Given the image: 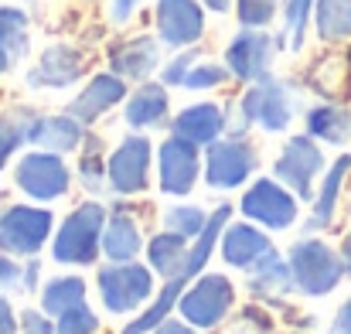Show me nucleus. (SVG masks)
Masks as SVG:
<instances>
[{
  "instance_id": "9",
  "label": "nucleus",
  "mask_w": 351,
  "mask_h": 334,
  "mask_svg": "<svg viewBox=\"0 0 351 334\" xmlns=\"http://www.w3.org/2000/svg\"><path fill=\"white\" fill-rule=\"evenodd\" d=\"M154 143L143 133H126L113 147V154L106 157V178H110V191L119 198H133L143 195L150 188V167H154Z\"/></svg>"
},
{
  "instance_id": "29",
  "label": "nucleus",
  "mask_w": 351,
  "mask_h": 334,
  "mask_svg": "<svg viewBox=\"0 0 351 334\" xmlns=\"http://www.w3.org/2000/svg\"><path fill=\"white\" fill-rule=\"evenodd\" d=\"M188 256H191V239H184V235L171 232V228L157 232V235L147 242V266H150L157 276H164V280L178 276V273L184 270Z\"/></svg>"
},
{
  "instance_id": "22",
  "label": "nucleus",
  "mask_w": 351,
  "mask_h": 334,
  "mask_svg": "<svg viewBox=\"0 0 351 334\" xmlns=\"http://www.w3.org/2000/svg\"><path fill=\"white\" fill-rule=\"evenodd\" d=\"M167 112H171V96H167V86L164 82H140L126 103H123V119L130 130H157L167 123Z\"/></svg>"
},
{
  "instance_id": "42",
  "label": "nucleus",
  "mask_w": 351,
  "mask_h": 334,
  "mask_svg": "<svg viewBox=\"0 0 351 334\" xmlns=\"http://www.w3.org/2000/svg\"><path fill=\"white\" fill-rule=\"evenodd\" d=\"M17 331H21V318L14 314L10 300L0 294V334H17Z\"/></svg>"
},
{
  "instance_id": "34",
  "label": "nucleus",
  "mask_w": 351,
  "mask_h": 334,
  "mask_svg": "<svg viewBox=\"0 0 351 334\" xmlns=\"http://www.w3.org/2000/svg\"><path fill=\"white\" fill-rule=\"evenodd\" d=\"M38 112L27 106H14V110L0 112V171L10 164V157L27 143V130L34 123Z\"/></svg>"
},
{
  "instance_id": "12",
  "label": "nucleus",
  "mask_w": 351,
  "mask_h": 334,
  "mask_svg": "<svg viewBox=\"0 0 351 334\" xmlns=\"http://www.w3.org/2000/svg\"><path fill=\"white\" fill-rule=\"evenodd\" d=\"M239 212H242V219L263 225V228L283 232V228H290V225L297 222V215H300V198H297L287 184H280L276 178H256V181L249 184V191L242 195Z\"/></svg>"
},
{
  "instance_id": "4",
  "label": "nucleus",
  "mask_w": 351,
  "mask_h": 334,
  "mask_svg": "<svg viewBox=\"0 0 351 334\" xmlns=\"http://www.w3.org/2000/svg\"><path fill=\"white\" fill-rule=\"evenodd\" d=\"M239 110L249 119V126H259L263 133H287L300 110V93L293 82L266 75L242 93Z\"/></svg>"
},
{
  "instance_id": "14",
  "label": "nucleus",
  "mask_w": 351,
  "mask_h": 334,
  "mask_svg": "<svg viewBox=\"0 0 351 334\" xmlns=\"http://www.w3.org/2000/svg\"><path fill=\"white\" fill-rule=\"evenodd\" d=\"M276 51H280V45L266 27H242L226 48V65H229L232 79L252 86V82L273 75Z\"/></svg>"
},
{
  "instance_id": "7",
  "label": "nucleus",
  "mask_w": 351,
  "mask_h": 334,
  "mask_svg": "<svg viewBox=\"0 0 351 334\" xmlns=\"http://www.w3.org/2000/svg\"><path fill=\"white\" fill-rule=\"evenodd\" d=\"M235 307V283L226 273H202L198 280L188 283V290L178 300V314L198 328V331H215Z\"/></svg>"
},
{
  "instance_id": "28",
  "label": "nucleus",
  "mask_w": 351,
  "mask_h": 334,
  "mask_svg": "<svg viewBox=\"0 0 351 334\" xmlns=\"http://www.w3.org/2000/svg\"><path fill=\"white\" fill-rule=\"evenodd\" d=\"M27 14L21 7L0 3V75L14 72L21 58L27 55Z\"/></svg>"
},
{
  "instance_id": "38",
  "label": "nucleus",
  "mask_w": 351,
  "mask_h": 334,
  "mask_svg": "<svg viewBox=\"0 0 351 334\" xmlns=\"http://www.w3.org/2000/svg\"><path fill=\"white\" fill-rule=\"evenodd\" d=\"M283 0H235V17L242 27H269Z\"/></svg>"
},
{
  "instance_id": "11",
  "label": "nucleus",
  "mask_w": 351,
  "mask_h": 334,
  "mask_svg": "<svg viewBox=\"0 0 351 334\" xmlns=\"http://www.w3.org/2000/svg\"><path fill=\"white\" fill-rule=\"evenodd\" d=\"M259 167L256 147L245 136H219L205 147V184L212 191L242 188Z\"/></svg>"
},
{
  "instance_id": "27",
  "label": "nucleus",
  "mask_w": 351,
  "mask_h": 334,
  "mask_svg": "<svg viewBox=\"0 0 351 334\" xmlns=\"http://www.w3.org/2000/svg\"><path fill=\"white\" fill-rule=\"evenodd\" d=\"M304 126L314 140L321 143H335V147H345L351 140V110L345 103H317L304 112Z\"/></svg>"
},
{
  "instance_id": "26",
  "label": "nucleus",
  "mask_w": 351,
  "mask_h": 334,
  "mask_svg": "<svg viewBox=\"0 0 351 334\" xmlns=\"http://www.w3.org/2000/svg\"><path fill=\"white\" fill-rule=\"evenodd\" d=\"M249 280V294H256L259 300H283L287 294H297L293 290V276H290V266H287V256L280 249H273L266 259H259L256 270L245 273Z\"/></svg>"
},
{
  "instance_id": "1",
  "label": "nucleus",
  "mask_w": 351,
  "mask_h": 334,
  "mask_svg": "<svg viewBox=\"0 0 351 334\" xmlns=\"http://www.w3.org/2000/svg\"><path fill=\"white\" fill-rule=\"evenodd\" d=\"M229 222H232V205H222V208H215V212L208 215L205 232H202L198 239H191V256H188L184 270H181L178 276L164 280V287L154 294V300L140 311L136 321H130V324L123 328V334H150L160 321L171 318V311L178 307V300H181V294L188 290V283L205 273V266H208V259H212V252H215V246H219V239H222V228Z\"/></svg>"
},
{
  "instance_id": "24",
  "label": "nucleus",
  "mask_w": 351,
  "mask_h": 334,
  "mask_svg": "<svg viewBox=\"0 0 351 334\" xmlns=\"http://www.w3.org/2000/svg\"><path fill=\"white\" fill-rule=\"evenodd\" d=\"M307 86L328 103H345L351 96V51L321 55L307 72Z\"/></svg>"
},
{
  "instance_id": "10",
  "label": "nucleus",
  "mask_w": 351,
  "mask_h": 334,
  "mask_svg": "<svg viewBox=\"0 0 351 334\" xmlns=\"http://www.w3.org/2000/svg\"><path fill=\"white\" fill-rule=\"evenodd\" d=\"M51 228L55 215L45 205H7L0 212V249L31 259L51 242Z\"/></svg>"
},
{
  "instance_id": "46",
  "label": "nucleus",
  "mask_w": 351,
  "mask_h": 334,
  "mask_svg": "<svg viewBox=\"0 0 351 334\" xmlns=\"http://www.w3.org/2000/svg\"><path fill=\"white\" fill-rule=\"evenodd\" d=\"M150 334H202V331H198V328H191L184 318H181V321L167 318V321H160V324H157V328H154Z\"/></svg>"
},
{
  "instance_id": "37",
  "label": "nucleus",
  "mask_w": 351,
  "mask_h": 334,
  "mask_svg": "<svg viewBox=\"0 0 351 334\" xmlns=\"http://www.w3.org/2000/svg\"><path fill=\"white\" fill-rule=\"evenodd\" d=\"M55 334H99V314L89 304H75L55 318Z\"/></svg>"
},
{
  "instance_id": "47",
  "label": "nucleus",
  "mask_w": 351,
  "mask_h": 334,
  "mask_svg": "<svg viewBox=\"0 0 351 334\" xmlns=\"http://www.w3.org/2000/svg\"><path fill=\"white\" fill-rule=\"evenodd\" d=\"M341 263H345V276H351V195H348V232L341 239Z\"/></svg>"
},
{
  "instance_id": "32",
  "label": "nucleus",
  "mask_w": 351,
  "mask_h": 334,
  "mask_svg": "<svg viewBox=\"0 0 351 334\" xmlns=\"http://www.w3.org/2000/svg\"><path fill=\"white\" fill-rule=\"evenodd\" d=\"M75 304H86V280L82 276L65 273V276H51L41 287V311L45 314L58 318V314H65Z\"/></svg>"
},
{
  "instance_id": "44",
  "label": "nucleus",
  "mask_w": 351,
  "mask_h": 334,
  "mask_svg": "<svg viewBox=\"0 0 351 334\" xmlns=\"http://www.w3.org/2000/svg\"><path fill=\"white\" fill-rule=\"evenodd\" d=\"M38 280H41V263H38V256H31V263H24L21 290H24V294H34V290H38Z\"/></svg>"
},
{
  "instance_id": "25",
  "label": "nucleus",
  "mask_w": 351,
  "mask_h": 334,
  "mask_svg": "<svg viewBox=\"0 0 351 334\" xmlns=\"http://www.w3.org/2000/svg\"><path fill=\"white\" fill-rule=\"evenodd\" d=\"M143 246H147V239L140 232V222L133 219V212L126 205L113 208L106 219V228H103V256L110 263H133Z\"/></svg>"
},
{
  "instance_id": "18",
  "label": "nucleus",
  "mask_w": 351,
  "mask_h": 334,
  "mask_svg": "<svg viewBox=\"0 0 351 334\" xmlns=\"http://www.w3.org/2000/svg\"><path fill=\"white\" fill-rule=\"evenodd\" d=\"M273 239L263 232V225L256 222H229L222 228V239H219V252H222V263L232 266V270H256L259 259H266L273 252Z\"/></svg>"
},
{
  "instance_id": "21",
  "label": "nucleus",
  "mask_w": 351,
  "mask_h": 334,
  "mask_svg": "<svg viewBox=\"0 0 351 334\" xmlns=\"http://www.w3.org/2000/svg\"><path fill=\"white\" fill-rule=\"evenodd\" d=\"M351 178V154H341L328 171H324V181L311 202V215L304 228L307 232H321V228H331L335 225V215H338V205H341V195H345V184Z\"/></svg>"
},
{
  "instance_id": "16",
  "label": "nucleus",
  "mask_w": 351,
  "mask_h": 334,
  "mask_svg": "<svg viewBox=\"0 0 351 334\" xmlns=\"http://www.w3.org/2000/svg\"><path fill=\"white\" fill-rule=\"evenodd\" d=\"M154 21H157V38L167 48H191L205 34L202 0H157Z\"/></svg>"
},
{
  "instance_id": "36",
  "label": "nucleus",
  "mask_w": 351,
  "mask_h": 334,
  "mask_svg": "<svg viewBox=\"0 0 351 334\" xmlns=\"http://www.w3.org/2000/svg\"><path fill=\"white\" fill-rule=\"evenodd\" d=\"M229 79H232L229 65L198 58V62H195V69H191V72L184 75L181 89H191V93H208V89H219V86H226Z\"/></svg>"
},
{
  "instance_id": "15",
  "label": "nucleus",
  "mask_w": 351,
  "mask_h": 334,
  "mask_svg": "<svg viewBox=\"0 0 351 334\" xmlns=\"http://www.w3.org/2000/svg\"><path fill=\"white\" fill-rule=\"evenodd\" d=\"M86 65H89V55L75 45H48L34 69L27 72V89H69L75 86L82 75H86Z\"/></svg>"
},
{
  "instance_id": "45",
  "label": "nucleus",
  "mask_w": 351,
  "mask_h": 334,
  "mask_svg": "<svg viewBox=\"0 0 351 334\" xmlns=\"http://www.w3.org/2000/svg\"><path fill=\"white\" fill-rule=\"evenodd\" d=\"M328 334H351V297L338 307V314H335V321H331Z\"/></svg>"
},
{
  "instance_id": "20",
  "label": "nucleus",
  "mask_w": 351,
  "mask_h": 334,
  "mask_svg": "<svg viewBox=\"0 0 351 334\" xmlns=\"http://www.w3.org/2000/svg\"><path fill=\"white\" fill-rule=\"evenodd\" d=\"M82 140H86V123H79L72 112H45V116L38 112L27 130V143L51 154H72L82 147Z\"/></svg>"
},
{
  "instance_id": "35",
  "label": "nucleus",
  "mask_w": 351,
  "mask_h": 334,
  "mask_svg": "<svg viewBox=\"0 0 351 334\" xmlns=\"http://www.w3.org/2000/svg\"><path fill=\"white\" fill-rule=\"evenodd\" d=\"M208 215L212 212H205L198 205H174V208L164 212V228H171V232H178L184 239H198L205 232V225H208Z\"/></svg>"
},
{
  "instance_id": "40",
  "label": "nucleus",
  "mask_w": 351,
  "mask_h": 334,
  "mask_svg": "<svg viewBox=\"0 0 351 334\" xmlns=\"http://www.w3.org/2000/svg\"><path fill=\"white\" fill-rule=\"evenodd\" d=\"M21 318V331L17 334H55V318L51 314H45V311H24V314H17Z\"/></svg>"
},
{
  "instance_id": "13",
  "label": "nucleus",
  "mask_w": 351,
  "mask_h": 334,
  "mask_svg": "<svg viewBox=\"0 0 351 334\" xmlns=\"http://www.w3.org/2000/svg\"><path fill=\"white\" fill-rule=\"evenodd\" d=\"M202 147L184 136H167L157 147V188L171 198H184L195 191V181L202 178Z\"/></svg>"
},
{
  "instance_id": "48",
  "label": "nucleus",
  "mask_w": 351,
  "mask_h": 334,
  "mask_svg": "<svg viewBox=\"0 0 351 334\" xmlns=\"http://www.w3.org/2000/svg\"><path fill=\"white\" fill-rule=\"evenodd\" d=\"M202 7H208V10H215V14H226V10L235 7V0H202Z\"/></svg>"
},
{
  "instance_id": "2",
  "label": "nucleus",
  "mask_w": 351,
  "mask_h": 334,
  "mask_svg": "<svg viewBox=\"0 0 351 334\" xmlns=\"http://www.w3.org/2000/svg\"><path fill=\"white\" fill-rule=\"evenodd\" d=\"M106 219H110V212L99 202H82L79 208H72L48 242L51 259L58 266H96V259L103 252Z\"/></svg>"
},
{
  "instance_id": "33",
  "label": "nucleus",
  "mask_w": 351,
  "mask_h": 334,
  "mask_svg": "<svg viewBox=\"0 0 351 334\" xmlns=\"http://www.w3.org/2000/svg\"><path fill=\"white\" fill-rule=\"evenodd\" d=\"M311 21H314V0H283V27L276 31V45L293 55L304 51Z\"/></svg>"
},
{
  "instance_id": "23",
  "label": "nucleus",
  "mask_w": 351,
  "mask_h": 334,
  "mask_svg": "<svg viewBox=\"0 0 351 334\" xmlns=\"http://www.w3.org/2000/svg\"><path fill=\"white\" fill-rule=\"evenodd\" d=\"M171 133L174 136H184V140H191L198 147H208L219 136H226V106H219V103L184 106L171 119Z\"/></svg>"
},
{
  "instance_id": "41",
  "label": "nucleus",
  "mask_w": 351,
  "mask_h": 334,
  "mask_svg": "<svg viewBox=\"0 0 351 334\" xmlns=\"http://www.w3.org/2000/svg\"><path fill=\"white\" fill-rule=\"evenodd\" d=\"M24 266H17V256L0 249V290H21Z\"/></svg>"
},
{
  "instance_id": "17",
  "label": "nucleus",
  "mask_w": 351,
  "mask_h": 334,
  "mask_svg": "<svg viewBox=\"0 0 351 334\" xmlns=\"http://www.w3.org/2000/svg\"><path fill=\"white\" fill-rule=\"evenodd\" d=\"M106 62H110V72H117L119 79L147 82L157 72V65H160V38H150V34L119 38V41L110 45Z\"/></svg>"
},
{
  "instance_id": "39",
  "label": "nucleus",
  "mask_w": 351,
  "mask_h": 334,
  "mask_svg": "<svg viewBox=\"0 0 351 334\" xmlns=\"http://www.w3.org/2000/svg\"><path fill=\"white\" fill-rule=\"evenodd\" d=\"M198 58H202V51H198V48H181V51H178V55L160 69V82H164L167 89H171V86H181V82H184V75L195 69V62H198Z\"/></svg>"
},
{
  "instance_id": "19",
  "label": "nucleus",
  "mask_w": 351,
  "mask_h": 334,
  "mask_svg": "<svg viewBox=\"0 0 351 334\" xmlns=\"http://www.w3.org/2000/svg\"><path fill=\"white\" fill-rule=\"evenodd\" d=\"M126 96H130L126 79H119L117 72H96V75L86 82V89L69 103V112H72L79 123L93 126L96 119H103L113 106L126 103Z\"/></svg>"
},
{
  "instance_id": "30",
  "label": "nucleus",
  "mask_w": 351,
  "mask_h": 334,
  "mask_svg": "<svg viewBox=\"0 0 351 334\" xmlns=\"http://www.w3.org/2000/svg\"><path fill=\"white\" fill-rule=\"evenodd\" d=\"M314 27L324 45L351 41V0H314Z\"/></svg>"
},
{
  "instance_id": "3",
  "label": "nucleus",
  "mask_w": 351,
  "mask_h": 334,
  "mask_svg": "<svg viewBox=\"0 0 351 334\" xmlns=\"http://www.w3.org/2000/svg\"><path fill=\"white\" fill-rule=\"evenodd\" d=\"M287 266L293 276V290L304 297H328L345 280L341 252L314 235H304L287 249Z\"/></svg>"
},
{
  "instance_id": "31",
  "label": "nucleus",
  "mask_w": 351,
  "mask_h": 334,
  "mask_svg": "<svg viewBox=\"0 0 351 334\" xmlns=\"http://www.w3.org/2000/svg\"><path fill=\"white\" fill-rule=\"evenodd\" d=\"M106 143H103V136H96V133H89L86 130V140H82V157H79V181H82V188L86 191H93V195H103V191H110V178H106Z\"/></svg>"
},
{
  "instance_id": "6",
  "label": "nucleus",
  "mask_w": 351,
  "mask_h": 334,
  "mask_svg": "<svg viewBox=\"0 0 351 334\" xmlns=\"http://www.w3.org/2000/svg\"><path fill=\"white\" fill-rule=\"evenodd\" d=\"M96 287H99V300L110 314H133V311H143L150 300H154V270L143 266V263H110V266H99L96 273Z\"/></svg>"
},
{
  "instance_id": "43",
  "label": "nucleus",
  "mask_w": 351,
  "mask_h": 334,
  "mask_svg": "<svg viewBox=\"0 0 351 334\" xmlns=\"http://www.w3.org/2000/svg\"><path fill=\"white\" fill-rule=\"evenodd\" d=\"M136 7H140V0H110V21L113 24H126Z\"/></svg>"
},
{
  "instance_id": "5",
  "label": "nucleus",
  "mask_w": 351,
  "mask_h": 334,
  "mask_svg": "<svg viewBox=\"0 0 351 334\" xmlns=\"http://www.w3.org/2000/svg\"><path fill=\"white\" fill-rule=\"evenodd\" d=\"M328 171V160H324V150L321 143L304 130V133H293L283 140L276 160H273V178L280 184H287L300 202H314L317 188L314 181Z\"/></svg>"
},
{
  "instance_id": "8",
  "label": "nucleus",
  "mask_w": 351,
  "mask_h": 334,
  "mask_svg": "<svg viewBox=\"0 0 351 334\" xmlns=\"http://www.w3.org/2000/svg\"><path fill=\"white\" fill-rule=\"evenodd\" d=\"M14 184L21 195H27L31 202L38 205H48V202H58L69 195L72 188V171L65 164L62 154H51V150H31L17 160L14 167Z\"/></svg>"
}]
</instances>
